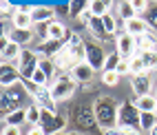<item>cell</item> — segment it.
Segmentation results:
<instances>
[{"label": "cell", "mask_w": 157, "mask_h": 135, "mask_svg": "<svg viewBox=\"0 0 157 135\" xmlns=\"http://www.w3.org/2000/svg\"><path fill=\"white\" fill-rule=\"evenodd\" d=\"M93 113H95L98 126L102 131H111L117 129V113H120V104L109 95H100L93 102Z\"/></svg>", "instance_id": "1"}, {"label": "cell", "mask_w": 157, "mask_h": 135, "mask_svg": "<svg viewBox=\"0 0 157 135\" xmlns=\"http://www.w3.org/2000/svg\"><path fill=\"white\" fill-rule=\"evenodd\" d=\"M140 118L142 113L135 106V102H122L120 104V113H117V129L124 131H142L140 129Z\"/></svg>", "instance_id": "2"}, {"label": "cell", "mask_w": 157, "mask_h": 135, "mask_svg": "<svg viewBox=\"0 0 157 135\" xmlns=\"http://www.w3.org/2000/svg\"><path fill=\"white\" fill-rule=\"evenodd\" d=\"M49 89H51V95H53L56 102H64V100L73 98V93L78 89V82L71 78V73H62L56 78V82Z\"/></svg>", "instance_id": "3"}, {"label": "cell", "mask_w": 157, "mask_h": 135, "mask_svg": "<svg viewBox=\"0 0 157 135\" xmlns=\"http://www.w3.org/2000/svg\"><path fill=\"white\" fill-rule=\"evenodd\" d=\"M25 95H29V93L25 91L22 84L2 89V118H7V115H11L13 111H18L20 109V102H22Z\"/></svg>", "instance_id": "4"}, {"label": "cell", "mask_w": 157, "mask_h": 135, "mask_svg": "<svg viewBox=\"0 0 157 135\" xmlns=\"http://www.w3.org/2000/svg\"><path fill=\"white\" fill-rule=\"evenodd\" d=\"M73 124H75L78 131H93L98 126V120H95V113H93V104H80L75 106V111H73Z\"/></svg>", "instance_id": "5"}, {"label": "cell", "mask_w": 157, "mask_h": 135, "mask_svg": "<svg viewBox=\"0 0 157 135\" xmlns=\"http://www.w3.org/2000/svg\"><path fill=\"white\" fill-rule=\"evenodd\" d=\"M40 109H42V106H40ZM40 129H42L47 135L62 133L67 129V118L64 115H58V113H53V111L42 109V115H40Z\"/></svg>", "instance_id": "6"}, {"label": "cell", "mask_w": 157, "mask_h": 135, "mask_svg": "<svg viewBox=\"0 0 157 135\" xmlns=\"http://www.w3.org/2000/svg\"><path fill=\"white\" fill-rule=\"evenodd\" d=\"M16 64H18V69H20V75H22L25 80H31V78H33V73L38 71V67H40V56H38V51L22 49L20 60L16 62Z\"/></svg>", "instance_id": "7"}, {"label": "cell", "mask_w": 157, "mask_h": 135, "mask_svg": "<svg viewBox=\"0 0 157 135\" xmlns=\"http://www.w3.org/2000/svg\"><path fill=\"white\" fill-rule=\"evenodd\" d=\"M115 51L124 58V60H131L133 56H137V38L126 33V31H122V33L117 36V40H115Z\"/></svg>", "instance_id": "8"}, {"label": "cell", "mask_w": 157, "mask_h": 135, "mask_svg": "<svg viewBox=\"0 0 157 135\" xmlns=\"http://www.w3.org/2000/svg\"><path fill=\"white\" fill-rule=\"evenodd\" d=\"M109 53L100 47V42H86V62L93 67V71H104Z\"/></svg>", "instance_id": "9"}, {"label": "cell", "mask_w": 157, "mask_h": 135, "mask_svg": "<svg viewBox=\"0 0 157 135\" xmlns=\"http://www.w3.org/2000/svg\"><path fill=\"white\" fill-rule=\"evenodd\" d=\"M67 49L71 51V56L75 58V62L80 64V62H86V42L82 40V36L80 33H69V38H67Z\"/></svg>", "instance_id": "10"}, {"label": "cell", "mask_w": 157, "mask_h": 135, "mask_svg": "<svg viewBox=\"0 0 157 135\" xmlns=\"http://www.w3.org/2000/svg\"><path fill=\"white\" fill-rule=\"evenodd\" d=\"M20 80H22V75H20L18 64L2 62V69H0V84H2V89H9V87L20 84Z\"/></svg>", "instance_id": "11"}, {"label": "cell", "mask_w": 157, "mask_h": 135, "mask_svg": "<svg viewBox=\"0 0 157 135\" xmlns=\"http://www.w3.org/2000/svg\"><path fill=\"white\" fill-rule=\"evenodd\" d=\"M31 18H33V25H49L56 20V7H49V5H33L31 9Z\"/></svg>", "instance_id": "12"}, {"label": "cell", "mask_w": 157, "mask_h": 135, "mask_svg": "<svg viewBox=\"0 0 157 135\" xmlns=\"http://www.w3.org/2000/svg\"><path fill=\"white\" fill-rule=\"evenodd\" d=\"M44 40H56V42H67L69 38V31L64 27V22H60V20H53V22L44 25Z\"/></svg>", "instance_id": "13"}, {"label": "cell", "mask_w": 157, "mask_h": 135, "mask_svg": "<svg viewBox=\"0 0 157 135\" xmlns=\"http://www.w3.org/2000/svg\"><path fill=\"white\" fill-rule=\"evenodd\" d=\"M131 87H133L135 98H144V95H151L153 82H151L148 73H142V75H133L131 78Z\"/></svg>", "instance_id": "14"}, {"label": "cell", "mask_w": 157, "mask_h": 135, "mask_svg": "<svg viewBox=\"0 0 157 135\" xmlns=\"http://www.w3.org/2000/svg\"><path fill=\"white\" fill-rule=\"evenodd\" d=\"M93 75H95V71H93V67L89 62H80V64H75L71 69V78L75 80L78 84H89L93 80Z\"/></svg>", "instance_id": "15"}, {"label": "cell", "mask_w": 157, "mask_h": 135, "mask_svg": "<svg viewBox=\"0 0 157 135\" xmlns=\"http://www.w3.org/2000/svg\"><path fill=\"white\" fill-rule=\"evenodd\" d=\"M53 64H56V69H58V71H64V73H71V69L75 67L78 62H75V58L71 56V51L67 49V44H64V47L60 49V53L53 58Z\"/></svg>", "instance_id": "16"}, {"label": "cell", "mask_w": 157, "mask_h": 135, "mask_svg": "<svg viewBox=\"0 0 157 135\" xmlns=\"http://www.w3.org/2000/svg\"><path fill=\"white\" fill-rule=\"evenodd\" d=\"M62 47H64V42H56V40H42V42L38 44V56H40V58L53 60V58L60 53Z\"/></svg>", "instance_id": "17"}, {"label": "cell", "mask_w": 157, "mask_h": 135, "mask_svg": "<svg viewBox=\"0 0 157 135\" xmlns=\"http://www.w3.org/2000/svg\"><path fill=\"white\" fill-rule=\"evenodd\" d=\"M7 36H9V40L11 42H16V44H20V47H27L31 40H33V29H9L7 31Z\"/></svg>", "instance_id": "18"}, {"label": "cell", "mask_w": 157, "mask_h": 135, "mask_svg": "<svg viewBox=\"0 0 157 135\" xmlns=\"http://www.w3.org/2000/svg\"><path fill=\"white\" fill-rule=\"evenodd\" d=\"M124 31L131 33V36H135V38H140V36H144V33L151 31V25L146 22L144 18H133V20H128V22L124 25Z\"/></svg>", "instance_id": "19"}, {"label": "cell", "mask_w": 157, "mask_h": 135, "mask_svg": "<svg viewBox=\"0 0 157 135\" xmlns=\"http://www.w3.org/2000/svg\"><path fill=\"white\" fill-rule=\"evenodd\" d=\"M137 51L144 53V51H157V31H148L137 38Z\"/></svg>", "instance_id": "20"}, {"label": "cell", "mask_w": 157, "mask_h": 135, "mask_svg": "<svg viewBox=\"0 0 157 135\" xmlns=\"http://www.w3.org/2000/svg\"><path fill=\"white\" fill-rule=\"evenodd\" d=\"M86 29L91 31V36L95 38L98 42H104V40H109V38H111V36L106 33V29H104V22H102V18H95V16H93Z\"/></svg>", "instance_id": "21"}, {"label": "cell", "mask_w": 157, "mask_h": 135, "mask_svg": "<svg viewBox=\"0 0 157 135\" xmlns=\"http://www.w3.org/2000/svg\"><path fill=\"white\" fill-rule=\"evenodd\" d=\"M115 7H117V18L122 20L124 25H126L128 20H133V18H140V16H137V11H135V7H133V2H131V0H124V2H117Z\"/></svg>", "instance_id": "22"}, {"label": "cell", "mask_w": 157, "mask_h": 135, "mask_svg": "<svg viewBox=\"0 0 157 135\" xmlns=\"http://www.w3.org/2000/svg\"><path fill=\"white\" fill-rule=\"evenodd\" d=\"M20 53H22V47L9 40V44H5V47H2V62H9V64H16V62L20 60Z\"/></svg>", "instance_id": "23"}, {"label": "cell", "mask_w": 157, "mask_h": 135, "mask_svg": "<svg viewBox=\"0 0 157 135\" xmlns=\"http://www.w3.org/2000/svg\"><path fill=\"white\" fill-rule=\"evenodd\" d=\"M135 106L140 109V113H157V98L155 95L135 98Z\"/></svg>", "instance_id": "24"}, {"label": "cell", "mask_w": 157, "mask_h": 135, "mask_svg": "<svg viewBox=\"0 0 157 135\" xmlns=\"http://www.w3.org/2000/svg\"><path fill=\"white\" fill-rule=\"evenodd\" d=\"M89 9L95 18H104L106 14H111V2H106V0H91Z\"/></svg>", "instance_id": "25"}, {"label": "cell", "mask_w": 157, "mask_h": 135, "mask_svg": "<svg viewBox=\"0 0 157 135\" xmlns=\"http://www.w3.org/2000/svg\"><path fill=\"white\" fill-rule=\"evenodd\" d=\"M155 126H157V113H142V118H140V129H142V133L148 135Z\"/></svg>", "instance_id": "26"}, {"label": "cell", "mask_w": 157, "mask_h": 135, "mask_svg": "<svg viewBox=\"0 0 157 135\" xmlns=\"http://www.w3.org/2000/svg\"><path fill=\"white\" fill-rule=\"evenodd\" d=\"M25 122H27V109H18V111L11 113V115L5 118L7 126H20V124H25Z\"/></svg>", "instance_id": "27"}, {"label": "cell", "mask_w": 157, "mask_h": 135, "mask_svg": "<svg viewBox=\"0 0 157 135\" xmlns=\"http://www.w3.org/2000/svg\"><path fill=\"white\" fill-rule=\"evenodd\" d=\"M40 115H42V109H40L36 102L27 106V124H31V126H40Z\"/></svg>", "instance_id": "28"}, {"label": "cell", "mask_w": 157, "mask_h": 135, "mask_svg": "<svg viewBox=\"0 0 157 135\" xmlns=\"http://www.w3.org/2000/svg\"><path fill=\"white\" fill-rule=\"evenodd\" d=\"M128 71H131V78H133V75L148 73V71H146V67H144V62H142V58H140V53L133 56V58L128 60Z\"/></svg>", "instance_id": "29"}, {"label": "cell", "mask_w": 157, "mask_h": 135, "mask_svg": "<svg viewBox=\"0 0 157 135\" xmlns=\"http://www.w3.org/2000/svg\"><path fill=\"white\" fill-rule=\"evenodd\" d=\"M142 62H144V67L146 71H157V51H144V53H140Z\"/></svg>", "instance_id": "30"}, {"label": "cell", "mask_w": 157, "mask_h": 135, "mask_svg": "<svg viewBox=\"0 0 157 135\" xmlns=\"http://www.w3.org/2000/svg\"><path fill=\"white\" fill-rule=\"evenodd\" d=\"M102 22H104V29H106V33L113 36V33H117V29H120V22H117V18H115L113 14H106L102 18Z\"/></svg>", "instance_id": "31"}, {"label": "cell", "mask_w": 157, "mask_h": 135, "mask_svg": "<svg viewBox=\"0 0 157 135\" xmlns=\"http://www.w3.org/2000/svg\"><path fill=\"white\" fill-rule=\"evenodd\" d=\"M69 5H71V16L69 18H73V20H78L89 9V2H84V0H75V2H69Z\"/></svg>", "instance_id": "32"}, {"label": "cell", "mask_w": 157, "mask_h": 135, "mask_svg": "<svg viewBox=\"0 0 157 135\" xmlns=\"http://www.w3.org/2000/svg\"><path fill=\"white\" fill-rule=\"evenodd\" d=\"M124 58L117 53V51H113V53H109V58H106V67H104V71H117V67H120V62H122Z\"/></svg>", "instance_id": "33"}, {"label": "cell", "mask_w": 157, "mask_h": 135, "mask_svg": "<svg viewBox=\"0 0 157 135\" xmlns=\"http://www.w3.org/2000/svg\"><path fill=\"white\" fill-rule=\"evenodd\" d=\"M102 82L106 87H115L120 82V73L117 71H102Z\"/></svg>", "instance_id": "34"}, {"label": "cell", "mask_w": 157, "mask_h": 135, "mask_svg": "<svg viewBox=\"0 0 157 135\" xmlns=\"http://www.w3.org/2000/svg\"><path fill=\"white\" fill-rule=\"evenodd\" d=\"M144 20L151 25L153 31H157V5H151V9L144 14Z\"/></svg>", "instance_id": "35"}, {"label": "cell", "mask_w": 157, "mask_h": 135, "mask_svg": "<svg viewBox=\"0 0 157 135\" xmlns=\"http://www.w3.org/2000/svg\"><path fill=\"white\" fill-rule=\"evenodd\" d=\"M40 69L49 75V80L53 78V73H56V64H53V60H49V58H40Z\"/></svg>", "instance_id": "36"}, {"label": "cell", "mask_w": 157, "mask_h": 135, "mask_svg": "<svg viewBox=\"0 0 157 135\" xmlns=\"http://www.w3.org/2000/svg\"><path fill=\"white\" fill-rule=\"evenodd\" d=\"M31 80H33L38 87H51V84H49V75H47V73H44V71L40 69V67H38V71L33 73V78H31Z\"/></svg>", "instance_id": "37"}, {"label": "cell", "mask_w": 157, "mask_h": 135, "mask_svg": "<svg viewBox=\"0 0 157 135\" xmlns=\"http://www.w3.org/2000/svg\"><path fill=\"white\" fill-rule=\"evenodd\" d=\"M133 2V7H135V11H137V16L140 14H146L151 9V2H146V0H131Z\"/></svg>", "instance_id": "38"}, {"label": "cell", "mask_w": 157, "mask_h": 135, "mask_svg": "<svg viewBox=\"0 0 157 135\" xmlns=\"http://www.w3.org/2000/svg\"><path fill=\"white\" fill-rule=\"evenodd\" d=\"M104 135H144L142 131H124V129H111L104 131Z\"/></svg>", "instance_id": "39"}, {"label": "cell", "mask_w": 157, "mask_h": 135, "mask_svg": "<svg viewBox=\"0 0 157 135\" xmlns=\"http://www.w3.org/2000/svg\"><path fill=\"white\" fill-rule=\"evenodd\" d=\"M71 16V5L67 2V5H56V16Z\"/></svg>", "instance_id": "40"}, {"label": "cell", "mask_w": 157, "mask_h": 135, "mask_svg": "<svg viewBox=\"0 0 157 135\" xmlns=\"http://www.w3.org/2000/svg\"><path fill=\"white\" fill-rule=\"evenodd\" d=\"M2 135H22V133H20V126H7V124H5Z\"/></svg>", "instance_id": "41"}, {"label": "cell", "mask_w": 157, "mask_h": 135, "mask_svg": "<svg viewBox=\"0 0 157 135\" xmlns=\"http://www.w3.org/2000/svg\"><path fill=\"white\" fill-rule=\"evenodd\" d=\"M117 73H120V75H126V73L131 75V71H128V60H122V62H120V67H117Z\"/></svg>", "instance_id": "42"}, {"label": "cell", "mask_w": 157, "mask_h": 135, "mask_svg": "<svg viewBox=\"0 0 157 135\" xmlns=\"http://www.w3.org/2000/svg\"><path fill=\"white\" fill-rule=\"evenodd\" d=\"M27 135H47V133L40 129V126H31V129L27 131Z\"/></svg>", "instance_id": "43"}, {"label": "cell", "mask_w": 157, "mask_h": 135, "mask_svg": "<svg viewBox=\"0 0 157 135\" xmlns=\"http://www.w3.org/2000/svg\"><path fill=\"white\" fill-rule=\"evenodd\" d=\"M148 135H157V126H155V129H153V131H151Z\"/></svg>", "instance_id": "44"}, {"label": "cell", "mask_w": 157, "mask_h": 135, "mask_svg": "<svg viewBox=\"0 0 157 135\" xmlns=\"http://www.w3.org/2000/svg\"><path fill=\"white\" fill-rule=\"evenodd\" d=\"M155 98H157V84H155Z\"/></svg>", "instance_id": "45"}]
</instances>
